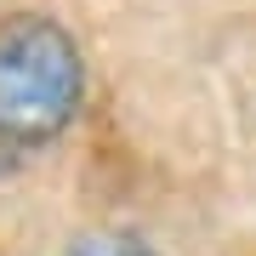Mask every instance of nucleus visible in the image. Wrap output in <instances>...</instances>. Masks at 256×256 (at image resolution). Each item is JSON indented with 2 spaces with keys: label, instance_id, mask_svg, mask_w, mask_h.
Returning a JSON list of instances; mask_svg holds the SVG:
<instances>
[{
  "label": "nucleus",
  "instance_id": "1",
  "mask_svg": "<svg viewBox=\"0 0 256 256\" xmlns=\"http://www.w3.org/2000/svg\"><path fill=\"white\" fill-rule=\"evenodd\" d=\"M86 102V57L52 12L0 18V142L46 148Z\"/></svg>",
  "mask_w": 256,
  "mask_h": 256
},
{
  "label": "nucleus",
  "instance_id": "2",
  "mask_svg": "<svg viewBox=\"0 0 256 256\" xmlns=\"http://www.w3.org/2000/svg\"><path fill=\"white\" fill-rule=\"evenodd\" d=\"M68 256H160V250L142 245V239H131V234H92L80 245H68Z\"/></svg>",
  "mask_w": 256,
  "mask_h": 256
}]
</instances>
